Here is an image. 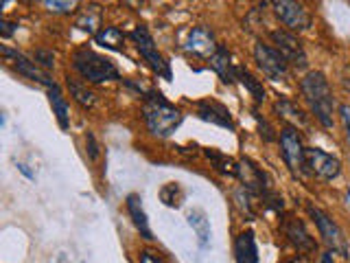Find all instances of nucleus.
<instances>
[{"mask_svg": "<svg viewBox=\"0 0 350 263\" xmlns=\"http://www.w3.org/2000/svg\"><path fill=\"white\" fill-rule=\"evenodd\" d=\"M300 92L309 105L311 114L317 118L324 129L333 127V112H335V97L331 90V84L322 73H306L300 79Z\"/></svg>", "mask_w": 350, "mask_h": 263, "instance_id": "f257e3e1", "label": "nucleus"}, {"mask_svg": "<svg viewBox=\"0 0 350 263\" xmlns=\"http://www.w3.org/2000/svg\"><path fill=\"white\" fill-rule=\"evenodd\" d=\"M142 118H145V123L153 136L169 138L182 125L184 116L178 108L164 99L162 92L149 90L142 97Z\"/></svg>", "mask_w": 350, "mask_h": 263, "instance_id": "f03ea898", "label": "nucleus"}, {"mask_svg": "<svg viewBox=\"0 0 350 263\" xmlns=\"http://www.w3.org/2000/svg\"><path fill=\"white\" fill-rule=\"evenodd\" d=\"M72 68L81 75V79L90 84H105L120 79V73L112 60L105 55H98L96 51L81 47L72 53Z\"/></svg>", "mask_w": 350, "mask_h": 263, "instance_id": "7ed1b4c3", "label": "nucleus"}, {"mask_svg": "<svg viewBox=\"0 0 350 263\" xmlns=\"http://www.w3.org/2000/svg\"><path fill=\"white\" fill-rule=\"evenodd\" d=\"M129 38H131V42L136 44V49H138V53H140V58L147 62L149 68H151L153 73H156L158 77H162V79L171 82V79H173L171 64H169L167 60H164V55L158 51V47H156V42H153L149 29H147L145 25H138V27H134V31L129 33Z\"/></svg>", "mask_w": 350, "mask_h": 263, "instance_id": "20e7f679", "label": "nucleus"}, {"mask_svg": "<svg viewBox=\"0 0 350 263\" xmlns=\"http://www.w3.org/2000/svg\"><path fill=\"white\" fill-rule=\"evenodd\" d=\"M254 60L256 66L260 68V73L271 82H287L291 75V66L289 62L282 58L280 51H276L273 47L265 42H256L254 44Z\"/></svg>", "mask_w": 350, "mask_h": 263, "instance_id": "39448f33", "label": "nucleus"}, {"mask_svg": "<svg viewBox=\"0 0 350 263\" xmlns=\"http://www.w3.org/2000/svg\"><path fill=\"white\" fill-rule=\"evenodd\" d=\"M306 211L313 217V222L317 226V233H320L322 241L331 248L333 252H339L342 257H348V244H346V237L342 233V228L337 226L335 219L328 215L326 211H322L320 206H313L309 204L306 206Z\"/></svg>", "mask_w": 350, "mask_h": 263, "instance_id": "423d86ee", "label": "nucleus"}, {"mask_svg": "<svg viewBox=\"0 0 350 263\" xmlns=\"http://www.w3.org/2000/svg\"><path fill=\"white\" fill-rule=\"evenodd\" d=\"M280 142V156L284 160V164L289 167V171L295 175V178H302L306 173V162H304V151L306 147L302 145V138L298 134L295 127H284L278 136Z\"/></svg>", "mask_w": 350, "mask_h": 263, "instance_id": "0eeeda50", "label": "nucleus"}, {"mask_svg": "<svg viewBox=\"0 0 350 263\" xmlns=\"http://www.w3.org/2000/svg\"><path fill=\"white\" fill-rule=\"evenodd\" d=\"M304 162H306V173H311L317 180L324 182H333L342 173V160L317 147H306Z\"/></svg>", "mask_w": 350, "mask_h": 263, "instance_id": "6e6552de", "label": "nucleus"}, {"mask_svg": "<svg viewBox=\"0 0 350 263\" xmlns=\"http://www.w3.org/2000/svg\"><path fill=\"white\" fill-rule=\"evenodd\" d=\"M269 40L273 42V49L280 51V55L289 62L291 68H306V53L302 42L293 36V31L289 29H273L269 31Z\"/></svg>", "mask_w": 350, "mask_h": 263, "instance_id": "1a4fd4ad", "label": "nucleus"}, {"mask_svg": "<svg viewBox=\"0 0 350 263\" xmlns=\"http://www.w3.org/2000/svg\"><path fill=\"white\" fill-rule=\"evenodd\" d=\"M269 5L273 9V16H276L289 31H306L311 27L309 11H306L298 0H269Z\"/></svg>", "mask_w": 350, "mask_h": 263, "instance_id": "9d476101", "label": "nucleus"}, {"mask_svg": "<svg viewBox=\"0 0 350 263\" xmlns=\"http://www.w3.org/2000/svg\"><path fill=\"white\" fill-rule=\"evenodd\" d=\"M219 44L215 40V33L213 29H208L204 25H197L193 27L189 33H186V40H184V51L193 55L197 60H211L213 55L217 53Z\"/></svg>", "mask_w": 350, "mask_h": 263, "instance_id": "9b49d317", "label": "nucleus"}, {"mask_svg": "<svg viewBox=\"0 0 350 263\" xmlns=\"http://www.w3.org/2000/svg\"><path fill=\"white\" fill-rule=\"evenodd\" d=\"M3 51V58H5V62H7V66H11L18 75H22V77H27V79H31V82H38V84H42V86H53L55 82L49 77V73L44 71V68H40V66L33 62V60H29V58H25L22 53H18V51H14V49H9V47H3L0 49Z\"/></svg>", "mask_w": 350, "mask_h": 263, "instance_id": "f8f14e48", "label": "nucleus"}, {"mask_svg": "<svg viewBox=\"0 0 350 263\" xmlns=\"http://www.w3.org/2000/svg\"><path fill=\"white\" fill-rule=\"evenodd\" d=\"M237 178L241 180V184L245 186L250 193H254L256 197H262L271 186L267 182V175L262 171L258 164H254L250 158H241L239 160V173Z\"/></svg>", "mask_w": 350, "mask_h": 263, "instance_id": "ddd939ff", "label": "nucleus"}, {"mask_svg": "<svg viewBox=\"0 0 350 263\" xmlns=\"http://www.w3.org/2000/svg\"><path fill=\"white\" fill-rule=\"evenodd\" d=\"M195 114H197V118L206 121V123H213V125L226 127V129H234V121H232V114H230V110L224 103L215 101V99H202V101H197Z\"/></svg>", "mask_w": 350, "mask_h": 263, "instance_id": "4468645a", "label": "nucleus"}, {"mask_svg": "<svg viewBox=\"0 0 350 263\" xmlns=\"http://www.w3.org/2000/svg\"><path fill=\"white\" fill-rule=\"evenodd\" d=\"M282 233H284V237H287L295 248H298L300 252H304V255H311V252L317 250V244H315L313 235L309 233V230H306L304 222H302V219H298V217H287V219H284Z\"/></svg>", "mask_w": 350, "mask_h": 263, "instance_id": "2eb2a0df", "label": "nucleus"}, {"mask_svg": "<svg viewBox=\"0 0 350 263\" xmlns=\"http://www.w3.org/2000/svg\"><path fill=\"white\" fill-rule=\"evenodd\" d=\"M211 66H213V71L221 77V82L228 84V86H232L237 84V71H239V64L232 62V55H230V51L226 47H221L219 44V49L217 53L211 58Z\"/></svg>", "mask_w": 350, "mask_h": 263, "instance_id": "dca6fc26", "label": "nucleus"}, {"mask_svg": "<svg viewBox=\"0 0 350 263\" xmlns=\"http://www.w3.org/2000/svg\"><path fill=\"white\" fill-rule=\"evenodd\" d=\"M273 112H276L284 123H289V127H309V116L304 114V110L298 108L289 99H278L273 103Z\"/></svg>", "mask_w": 350, "mask_h": 263, "instance_id": "f3484780", "label": "nucleus"}, {"mask_svg": "<svg viewBox=\"0 0 350 263\" xmlns=\"http://www.w3.org/2000/svg\"><path fill=\"white\" fill-rule=\"evenodd\" d=\"M127 213L131 217V222H134V226L138 228V233L142 235V239H153L151 235V228H149V219H147V213H145V208H142V197L138 193H129L127 195Z\"/></svg>", "mask_w": 350, "mask_h": 263, "instance_id": "a211bd4d", "label": "nucleus"}, {"mask_svg": "<svg viewBox=\"0 0 350 263\" xmlns=\"http://www.w3.org/2000/svg\"><path fill=\"white\" fill-rule=\"evenodd\" d=\"M234 261L237 263H258V246L252 230H243L234 241Z\"/></svg>", "mask_w": 350, "mask_h": 263, "instance_id": "6ab92c4d", "label": "nucleus"}, {"mask_svg": "<svg viewBox=\"0 0 350 263\" xmlns=\"http://www.w3.org/2000/svg\"><path fill=\"white\" fill-rule=\"evenodd\" d=\"M189 226L195 230L197 246H200V250H208V248H211L213 230H211V222H208V215L202 211V208H195V211L189 213Z\"/></svg>", "mask_w": 350, "mask_h": 263, "instance_id": "aec40b11", "label": "nucleus"}, {"mask_svg": "<svg viewBox=\"0 0 350 263\" xmlns=\"http://www.w3.org/2000/svg\"><path fill=\"white\" fill-rule=\"evenodd\" d=\"M101 20H103L101 7H98V5H88L85 9H81V14L77 16L75 27L79 29V31H83V33H88V36L94 38L96 33L103 29L101 27Z\"/></svg>", "mask_w": 350, "mask_h": 263, "instance_id": "412c9836", "label": "nucleus"}, {"mask_svg": "<svg viewBox=\"0 0 350 263\" xmlns=\"http://www.w3.org/2000/svg\"><path fill=\"white\" fill-rule=\"evenodd\" d=\"M49 90V101H51V108H53V114L57 118V123L62 129H68L70 127V110H68V103H66V99L62 95V88L57 84H53L46 88Z\"/></svg>", "mask_w": 350, "mask_h": 263, "instance_id": "4be33fe9", "label": "nucleus"}, {"mask_svg": "<svg viewBox=\"0 0 350 263\" xmlns=\"http://www.w3.org/2000/svg\"><path fill=\"white\" fill-rule=\"evenodd\" d=\"M68 90H70V97L75 99L77 103H79L83 110H92L96 105V95L88 88L85 82L77 79V77H68Z\"/></svg>", "mask_w": 350, "mask_h": 263, "instance_id": "5701e85b", "label": "nucleus"}, {"mask_svg": "<svg viewBox=\"0 0 350 263\" xmlns=\"http://www.w3.org/2000/svg\"><path fill=\"white\" fill-rule=\"evenodd\" d=\"M96 44L109 51H123L125 49V33L118 27H103L101 31L94 36Z\"/></svg>", "mask_w": 350, "mask_h": 263, "instance_id": "b1692460", "label": "nucleus"}, {"mask_svg": "<svg viewBox=\"0 0 350 263\" xmlns=\"http://www.w3.org/2000/svg\"><path fill=\"white\" fill-rule=\"evenodd\" d=\"M237 82H239L241 86H243L252 97H254V101H256V103H262V101H265V97H267V95H265V88H262V84H260L247 68H243V66H239V71H237Z\"/></svg>", "mask_w": 350, "mask_h": 263, "instance_id": "393cba45", "label": "nucleus"}, {"mask_svg": "<svg viewBox=\"0 0 350 263\" xmlns=\"http://www.w3.org/2000/svg\"><path fill=\"white\" fill-rule=\"evenodd\" d=\"M204 156L211 160L213 167L219 171V173H224V175H232V178H237V173H239V162H234L230 156H226V153L221 151H217V149H204Z\"/></svg>", "mask_w": 350, "mask_h": 263, "instance_id": "a878e982", "label": "nucleus"}, {"mask_svg": "<svg viewBox=\"0 0 350 263\" xmlns=\"http://www.w3.org/2000/svg\"><path fill=\"white\" fill-rule=\"evenodd\" d=\"M160 200H162L164 206H169V208H180L182 202H184V189H182V184L180 182H167V184H162Z\"/></svg>", "mask_w": 350, "mask_h": 263, "instance_id": "bb28decb", "label": "nucleus"}, {"mask_svg": "<svg viewBox=\"0 0 350 263\" xmlns=\"http://www.w3.org/2000/svg\"><path fill=\"white\" fill-rule=\"evenodd\" d=\"M42 5L46 7L51 14L66 16V14H75L79 9L81 0H42Z\"/></svg>", "mask_w": 350, "mask_h": 263, "instance_id": "cd10ccee", "label": "nucleus"}, {"mask_svg": "<svg viewBox=\"0 0 350 263\" xmlns=\"http://www.w3.org/2000/svg\"><path fill=\"white\" fill-rule=\"evenodd\" d=\"M33 62H36L40 68L49 71L55 66V53L53 51H46V49H38L36 53H33Z\"/></svg>", "mask_w": 350, "mask_h": 263, "instance_id": "c85d7f7f", "label": "nucleus"}, {"mask_svg": "<svg viewBox=\"0 0 350 263\" xmlns=\"http://www.w3.org/2000/svg\"><path fill=\"white\" fill-rule=\"evenodd\" d=\"M252 114H254V118H256V125H258V129H260L258 134H260V138H262V140L271 142V140H276V138H278V134H276V132H273V127H271V125L267 123V121L256 112V110H254V112H252Z\"/></svg>", "mask_w": 350, "mask_h": 263, "instance_id": "c756f323", "label": "nucleus"}, {"mask_svg": "<svg viewBox=\"0 0 350 263\" xmlns=\"http://www.w3.org/2000/svg\"><path fill=\"white\" fill-rule=\"evenodd\" d=\"M260 200H262V204H265L267 208H271V211H282V208H284V202H282V195H278L276 191H273V189H269L265 195H262L260 197Z\"/></svg>", "mask_w": 350, "mask_h": 263, "instance_id": "7c9ffc66", "label": "nucleus"}, {"mask_svg": "<svg viewBox=\"0 0 350 263\" xmlns=\"http://www.w3.org/2000/svg\"><path fill=\"white\" fill-rule=\"evenodd\" d=\"M85 142H88V156H90V160H96L98 158V145H96V138H94L92 132H88Z\"/></svg>", "mask_w": 350, "mask_h": 263, "instance_id": "2f4dec72", "label": "nucleus"}, {"mask_svg": "<svg viewBox=\"0 0 350 263\" xmlns=\"http://www.w3.org/2000/svg\"><path fill=\"white\" fill-rule=\"evenodd\" d=\"M339 114H342V123H344V132H346V140L350 145V105H342L339 108Z\"/></svg>", "mask_w": 350, "mask_h": 263, "instance_id": "473e14b6", "label": "nucleus"}, {"mask_svg": "<svg viewBox=\"0 0 350 263\" xmlns=\"http://www.w3.org/2000/svg\"><path fill=\"white\" fill-rule=\"evenodd\" d=\"M140 263H164L162 257L153 250H142L140 252Z\"/></svg>", "mask_w": 350, "mask_h": 263, "instance_id": "72a5a7b5", "label": "nucleus"}, {"mask_svg": "<svg viewBox=\"0 0 350 263\" xmlns=\"http://www.w3.org/2000/svg\"><path fill=\"white\" fill-rule=\"evenodd\" d=\"M18 29V25H16V22H9V20H3V22H0V36H3V38H11V36H14V31Z\"/></svg>", "mask_w": 350, "mask_h": 263, "instance_id": "f704fd0d", "label": "nucleus"}, {"mask_svg": "<svg viewBox=\"0 0 350 263\" xmlns=\"http://www.w3.org/2000/svg\"><path fill=\"white\" fill-rule=\"evenodd\" d=\"M127 9H131V11H140L142 9V5H145V0H120Z\"/></svg>", "mask_w": 350, "mask_h": 263, "instance_id": "c9c22d12", "label": "nucleus"}, {"mask_svg": "<svg viewBox=\"0 0 350 263\" xmlns=\"http://www.w3.org/2000/svg\"><path fill=\"white\" fill-rule=\"evenodd\" d=\"M342 84H344V88L350 92V66H346L344 68V75H342Z\"/></svg>", "mask_w": 350, "mask_h": 263, "instance_id": "e433bc0d", "label": "nucleus"}, {"mask_svg": "<svg viewBox=\"0 0 350 263\" xmlns=\"http://www.w3.org/2000/svg\"><path fill=\"white\" fill-rule=\"evenodd\" d=\"M18 169H20L22 173H25V175H27V178H29V180H36V173H31V171H29V167H27V164H22V162H18Z\"/></svg>", "mask_w": 350, "mask_h": 263, "instance_id": "4c0bfd02", "label": "nucleus"}, {"mask_svg": "<svg viewBox=\"0 0 350 263\" xmlns=\"http://www.w3.org/2000/svg\"><path fill=\"white\" fill-rule=\"evenodd\" d=\"M322 263H333V250H328L322 255Z\"/></svg>", "mask_w": 350, "mask_h": 263, "instance_id": "58836bf2", "label": "nucleus"}, {"mask_svg": "<svg viewBox=\"0 0 350 263\" xmlns=\"http://www.w3.org/2000/svg\"><path fill=\"white\" fill-rule=\"evenodd\" d=\"M287 263H306L302 257H295V259H291V261H287Z\"/></svg>", "mask_w": 350, "mask_h": 263, "instance_id": "ea45409f", "label": "nucleus"}, {"mask_svg": "<svg viewBox=\"0 0 350 263\" xmlns=\"http://www.w3.org/2000/svg\"><path fill=\"white\" fill-rule=\"evenodd\" d=\"M27 3H31V0H27Z\"/></svg>", "mask_w": 350, "mask_h": 263, "instance_id": "a19ab883", "label": "nucleus"}]
</instances>
